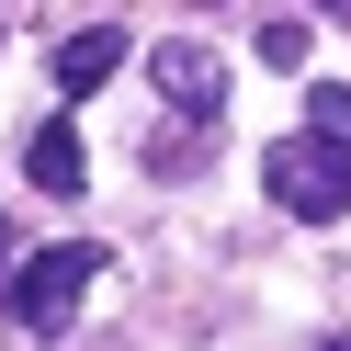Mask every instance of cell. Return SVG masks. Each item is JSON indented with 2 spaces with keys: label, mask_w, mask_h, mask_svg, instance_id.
I'll return each mask as SVG.
<instances>
[{
  "label": "cell",
  "mask_w": 351,
  "mask_h": 351,
  "mask_svg": "<svg viewBox=\"0 0 351 351\" xmlns=\"http://www.w3.org/2000/svg\"><path fill=\"white\" fill-rule=\"evenodd\" d=\"M12 283H23V238L0 227V306H12Z\"/></svg>",
  "instance_id": "7"
},
{
  "label": "cell",
  "mask_w": 351,
  "mask_h": 351,
  "mask_svg": "<svg viewBox=\"0 0 351 351\" xmlns=\"http://www.w3.org/2000/svg\"><path fill=\"white\" fill-rule=\"evenodd\" d=\"M23 182H34V193H80V182H91V147H80L69 114H46V125L23 136Z\"/></svg>",
  "instance_id": "4"
},
{
  "label": "cell",
  "mask_w": 351,
  "mask_h": 351,
  "mask_svg": "<svg viewBox=\"0 0 351 351\" xmlns=\"http://www.w3.org/2000/svg\"><path fill=\"white\" fill-rule=\"evenodd\" d=\"M147 80H159V102L182 125H215V102H227V57H215L204 34H159V46H147Z\"/></svg>",
  "instance_id": "3"
},
{
  "label": "cell",
  "mask_w": 351,
  "mask_h": 351,
  "mask_svg": "<svg viewBox=\"0 0 351 351\" xmlns=\"http://www.w3.org/2000/svg\"><path fill=\"white\" fill-rule=\"evenodd\" d=\"M91 272H102V250H91V238H69V250H34V261H23V283H12V317L57 340V328L80 317V295H91Z\"/></svg>",
  "instance_id": "2"
},
{
  "label": "cell",
  "mask_w": 351,
  "mask_h": 351,
  "mask_svg": "<svg viewBox=\"0 0 351 351\" xmlns=\"http://www.w3.org/2000/svg\"><path fill=\"white\" fill-rule=\"evenodd\" d=\"M114 69H125V34H114V23H91V34H69V46H57V91H69V102L102 91Z\"/></svg>",
  "instance_id": "5"
},
{
  "label": "cell",
  "mask_w": 351,
  "mask_h": 351,
  "mask_svg": "<svg viewBox=\"0 0 351 351\" xmlns=\"http://www.w3.org/2000/svg\"><path fill=\"white\" fill-rule=\"evenodd\" d=\"M317 351H351V340H317Z\"/></svg>",
  "instance_id": "8"
},
{
  "label": "cell",
  "mask_w": 351,
  "mask_h": 351,
  "mask_svg": "<svg viewBox=\"0 0 351 351\" xmlns=\"http://www.w3.org/2000/svg\"><path fill=\"white\" fill-rule=\"evenodd\" d=\"M261 193H272L295 227H340V215H351V147L295 125V136H272V147H261Z\"/></svg>",
  "instance_id": "1"
},
{
  "label": "cell",
  "mask_w": 351,
  "mask_h": 351,
  "mask_svg": "<svg viewBox=\"0 0 351 351\" xmlns=\"http://www.w3.org/2000/svg\"><path fill=\"white\" fill-rule=\"evenodd\" d=\"M306 136H340L351 147V80H317V91H306Z\"/></svg>",
  "instance_id": "6"
}]
</instances>
